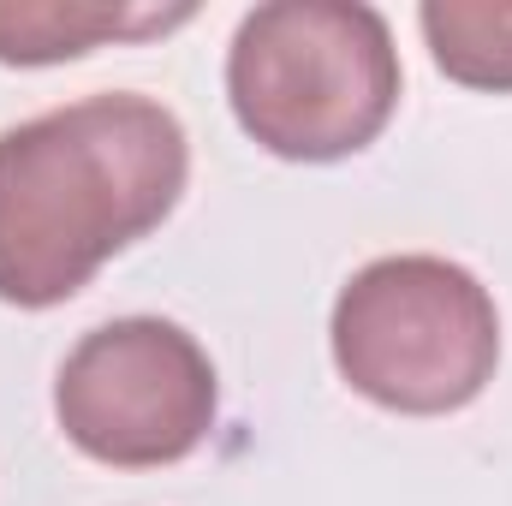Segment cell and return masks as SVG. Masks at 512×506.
<instances>
[{
	"instance_id": "obj_5",
	"label": "cell",
	"mask_w": 512,
	"mask_h": 506,
	"mask_svg": "<svg viewBox=\"0 0 512 506\" xmlns=\"http://www.w3.org/2000/svg\"><path fill=\"white\" fill-rule=\"evenodd\" d=\"M191 6H96V0H0V66H60L84 60L120 36H161L185 24Z\"/></svg>"
},
{
	"instance_id": "obj_3",
	"label": "cell",
	"mask_w": 512,
	"mask_h": 506,
	"mask_svg": "<svg viewBox=\"0 0 512 506\" xmlns=\"http://www.w3.org/2000/svg\"><path fill=\"white\" fill-rule=\"evenodd\" d=\"M328 346L346 387L370 405L447 417L495 381L501 310L465 262L429 251L376 256L340 286Z\"/></svg>"
},
{
	"instance_id": "obj_1",
	"label": "cell",
	"mask_w": 512,
	"mask_h": 506,
	"mask_svg": "<svg viewBox=\"0 0 512 506\" xmlns=\"http://www.w3.org/2000/svg\"><path fill=\"white\" fill-rule=\"evenodd\" d=\"M191 143L137 90L78 96L0 131V304L54 310L185 197Z\"/></svg>"
},
{
	"instance_id": "obj_2",
	"label": "cell",
	"mask_w": 512,
	"mask_h": 506,
	"mask_svg": "<svg viewBox=\"0 0 512 506\" xmlns=\"http://www.w3.org/2000/svg\"><path fill=\"white\" fill-rule=\"evenodd\" d=\"M405 72L393 30L364 0H268L239 18L227 102L256 149L280 161H346L399 108Z\"/></svg>"
},
{
	"instance_id": "obj_4",
	"label": "cell",
	"mask_w": 512,
	"mask_h": 506,
	"mask_svg": "<svg viewBox=\"0 0 512 506\" xmlns=\"http://www.w3.org/2000/svg\"><path fill=\"white\" fill-rule=\"evenodd\" d=\"M221 411L209 352L167 316H120L90 328L60 376L54 417L66 441L114 471H161L191 459Z\"/></svg>"
},
{
	"instance_id": "obj_6",
	"label": "cell",
	"mask_w": 512,
	"mask_h": 506,
	"mask_svg": "<svg viewBox=\"0 0 512 506\" xmlns=\"http://www.w3.org/2000/svg\"><path fill=\"white\" fill-rule=\"evenodd\" d=\"M417 30L453 84L512 96V0H423Z\"/></svg>"
}]
</instances>
